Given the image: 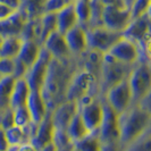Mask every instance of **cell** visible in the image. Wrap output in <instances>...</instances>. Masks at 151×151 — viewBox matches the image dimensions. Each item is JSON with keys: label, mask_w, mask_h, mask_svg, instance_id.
<instances>
[{"label": "cell", "mask_w": 151, "mask_h": 151, "mask_svg": "<svg viewBox=\"0 0 151 151\" xmlns=\"http://www.w3.org/2000/svg\"><path fill=\"white\" fill-rule=\"evenodd\" d=\"M78 113L90 133H98L102 117L104 106L100 94H90L82 98L78 102Z\"/></svg>", "instance_id": "8992f818"}, {"label": "cell", "mask_w": 151, "mask_h": 151, "mask_svg": "<svg viewBox=\"0 0 151 151\" xmlns=\"http://www.w3.org/2000/svg\"><path fill=\"white\" fill-rule=\"evenodd\" d=\"M100 151H124V147L122 145L119 141L105 142L101 145V150Z\"/></svg>", "instance_id": "f35d334b"}, {"label": "cell", "mask_w": 151, "mask_h": 151, "mask_svg": "<svg viewBox=\"0 0 151 151\" xmlns=\"http://www.w3.org/2000/svg\"><path fill=\"white\" fill-rule=\"evenodd\" d=\"M39 151H56V147H55V144L51 142V143H49L48 145H45V148H42L41 150Z\"/></svg>", "instance_id": "7bdbcfd3"}, {"label": "cell", "mask_w": 151, "mask_h": 151, "mask_svg": "<svg viewBox=\"0 0 151 151\" xmlns=\"http://www.w3.org/2000/svg\"><path fill=\"white\" fill-rule=\"evenodd\" d=\"M13 110H14V125H16V126L24 127L33 122L26 105L16 107Z\"/></svg>", "instance_id": "1f68e13d"}, {"label": "cell", "mask_w": 151, "mask_h": 151, "mask_svg": "<svg viewBox=\"0 0 151 151\" xmlns=\"http://www.w3.org/2000/svg\"><path fill=\"white\" fill-rule=\"evenodd\" d=\"M42 48H45L55 59L64 60V59H69L73 57L69 51V48H68L64 34L59 33L58 31L52 32L45 39L42 45Z\"/></svg>", "instance_id": "4fadbf2b"}, {"label": "cell", "mask_w": 151, "mask_h": 151, "mask_svg": "<svg viewBox=\"0 0 151 151\" xmlns=\"http://www.w3.org/2000/svg\"><path fill=\"white\" fill-rule=\"evenodd\" d=\"M102 97L118 115L125 111L132 105V92L127 80L114 85L105 92Z\"/></svg>", "instance_id": "30bf717a"}, {"label": "cell", "mask_w": 151, "mask_h": 151, "mask_svg": "<svg viewBox=\"0 0 151 151\" xmlns=\"http://www.w3.org/2000/svg\"><path fill=\"white\" fill-rule=\"evenodd\" d=\"M15 81L16 80L13 76H4L0 80V110L9 107Z\"/></svg>", "instance_id": "f1b7e54d"}, {"label": "cell", "mask_w": 151, "mask_h": 151, "mask_svg": "<svg viewBox=\"0 0 151 151\" xmlns=\"http://www.w3.org/2000/svg\"><path fill=\"white\" fill-rule=\"evenodd\" d=\"M102 142L98 133H89L83 139L74 143V148L77 151H100Z\"/></svg>", "instance_id": "f546056e"}, {"label": "cell", "mask_w": 151, "mask_h": 151, "mask_svg": "<svg viewBox=\"0 0 151 151\" xmlns=\"http://www.w3.org/2000/svg\"><path fill=\"white\" fill-rule=\"evenodd\" d=\"M0 111H1V110H0Z\"/></svg>", "instance_id": "c3c4849f"}, {"label": "cell", "mask_w": 151, "mask_h": 151, "mask_svg": "<svg viewBox=\"0 0 151 151\" xmlns=\"http://www.w3.org/2000/svg\"><path fill=\"white\" fill-rule=\"evenodd\" d=\"M53 133H55V126H53L52 118H51V113L49 111L45 115V118L37 125L35 133L30 142L38 150H41L45 145L52 142Z\"/></svg>", "instance_id": "9a60e30c"}, {"label": "cell", "mask_w": 151, "mask_h": 151, "mask_svg": "<svg viewBox=\"0 0 151 151\" xmlns=\"http://www.w3.org/2000/svg\"><path fill=\"white\" fill-rule=\"evenodd\" d=\"M2 77H4V76L1 75V74H0V80H1V78H2Z\"/></svg>", "instance_id": "f6af8a7d"}, {"label": "cell", "mask_w": 151, "mask_h": 151, "mask_svg": "<svg viewBox=\"0 0 151 151\" xmlns=\"http://www.w3.org/2000/svg\"><path fill=\"white\" fill-rule=\"evenodd\" d=\"M68 5H70V4L66 0H45V13L57 14L59 10H61L63 8H65Z\"/></svg>", "instance_id": "e575fe53"}, {"label": "cell", "mask_w": 151, "mask_h": 151, "mask_svg": "<svg viewBox=\"0 0 151 151\" xmlns=\"http://www.w3.org/2000/svg\"><path fill=\"white\" fill-rule=\"evenodd\" d=\"M119 142L126 147L129 142L151 127V113L137 104H132L118 115Z\"/></svg>", "instance_id": "7a4b0ae2"}, {"label": "cell", "mask_w": 151, "mask_h": 151, "mask_svg": "<svg viewBox=\"0 0 151 151\" xmlns=\"http://www.w3.org/2000/svg\"><path fill=\"white\" fill-rule=\"evenodd\" d=\"M10 145L8 143L6 133L2 129H0V151H7Z\"/></svg>", "instance_id": "ab89813d"}, {"label": "cell", "mask_w": 151, "mask_h": 151, "mask_svg": "<svg viewBox=\"0 0 151 151\" xmlns=\"http://www.w3.org/2000/svg\"><path fill=\"white\" fill-rule=\"evenodd\" d=\"M72 151H77V150H76L75 148H74V149H73V150H72Z\"/></svg>", "instance_id": "7dc6e473"}, {"label": "cell", "mask_w": 151, "mask_h": 151, "mask_svg": "<svg viewBox=\"0 0 151 151\" xmlns=\"http://www.w3.org/2000/svg\"><path fill=\"white\" fill-rule=\"evenodd\" d=\"M102 97V96H101ZM104 117L98 131L99 137L102 143L119 141V127H118V114L106 102L102 97Z\"/></svg>", "instance_id": "8fae6325"}, {"label": "cell", "mask_w": 151, "mask_h": 151, "mask_svg": "<svg viewBox=\"0 0 151 151\" xmlns=\"http://www.w3.org/2000/svg\"><path fill=\"white\" fill-rule=\"evenodd\" d=\"M105 53L93 50V49H86L78 58V66L88 70L89 73L93 74L97 78H100L101 67H102V60H104Z\"/></svg>", "instance_id": "e0dca14e"}, {"label": "cell", "mask_w": 151, "mask_h": 151, "mask_svg": "<svg viewBox=\"0 0 151 151\" xmlns=\"http://www.w3.org/2000/svg\"><path fill=\"white\" fill-rule=\"evenodd\" d=\"M16 151H39V150L31 142H26V143L18 145Z\"/></svg>", "instance_id": "60d3db41"}, {"label": "cell", "mask_w": 151, "mask_h": 151, "mask_svg": "<svg viewBox=\"0 0 151 151\" xmlns=\"http://www.w3.org/2000/svg\"><path fill=\"white\" fill-rule=\"evenodd\" d=\"M124 151H151V127L124 147Z\"/></svg>", "instance_id": "4dcf8cb0"}, {"label": "cell", "mask_w": 151, "mask_h": 151, "mask_svg": "<svg viewBox=\"0 0 151 151\" xmlns=\"http://www.w3.org/2000/svg\"><path fill=\"white\" fill-rule=\"evenodd\" d=\"M26 107L31 114L33 123H37V124H39L45 117V115L49 113L47 104L41 92L31 91L27 101H26Z\"/></svg>", "instance_id": "ffe728a7"}, {"label": "cell", "mask_w": 151, "mask_h": 151, "mask_svg": "<svg viewBox=\"0 0 151 151\" xmlns=\"http://www.w3.org/2000/svg\"><path fill=\"white\" fill-rule=\"evenodd\" d=\"M1 41H2V38H0V45H1Z\"/></svg>", "instance_id": "bcb514c9"}, {"label": "cell", "mask_w": 151, "mask_h": 151, "mask_svg": "<svg viewBox=\"0 0 151 151\" xmlns=\"http://www.w3.org/2000/svg\"><path fill=\"white\" fill-rule=\"evenodd\" d=\"M45 0H21L19 10L22 12L26 21L37 19L45 13Z\"/></svg>", "instance_id": "4316f807"}, {"label": "cell", "mask_w": 151, "mask_h": 151, "mask_svg": "<svg viewBox=\"0 0 151 151\" xmlns=\"http://www.w3.org/2000/svg\"><path fill=\"white\" fill-rule=\"evenodd\" d=\"M14 70V59L0 58V74L2 76H12Z\"/></svg>", "instance_id": "d590c367"}, {"label": "cell", "mask_w": 151, "mask_h": 151, "mask_svg": "<svg viewBox=\"0 0 151 151\" xmlns=\"http://www.w3.org/2000/svg\"><path fill=\"white\" fill-rule=\"evenodd\" d=\"M27 70H29V68L26 67L22 61L18 60L17 58L14 59V70H13V75L12 76H13L15 80L25 77L26 73H27Z\"/></svg>", "instance_id": "8d00e7d4"}, {"label": "cell", "mask_w": 151, "mask_h": 151, "mask_svg": "<svg viewBox=\"0 0 151 151\" xmlns=\"http://www.w3.org/2000/svg\"><path fill=\"white\" fill-rule=\"evenodd\" d=\"M106 53L110 55L116 60L132 66L141 59V52L137 45L124 37H122Z\"/></svg>", "instance_id": "7c38bea8"}, {"label": "cell", "mask_w": 151, "mask_h": 151, "mask_svg": "<svg viewBox=\"0 0 151 151\" xmlns=\"http://www.w3.org/2000/svg\"><path fill=\"white\" fill-rule=\"evenodd\" d=\"M66 1H68V2H69V4H73V2H74V1H75V0H66Z\"/></svg>", "instance_id": "ee69618b"}, {"label": "cell", "mask_w": 151, "mask_h": 151, "mask_svg": "<svg viewBox=\"0 0 151 151\" xmlns=\"http://www.w3.org/2000/svg\"><path fill=\"white\" fill-rule=\"evenodd\" d=\"M66 133H67L69 140L72 141V143L74 144L77 141H80L81 139H83L84 136H86L90 132L86 129L85 124L83 123L80 113L77 110V113L74 115V117L72 118V121L69 122L67 129H66Z\"/></svg>", "instance_id": "d4e9b609"}, {"label": "cell", "mask_w": 151, "mask_h": 151, "mask_svg": "<svg viewBox=\"0 0 151 151\" xmlns=\"http://www.w3.org/2000/svg\"><path fill=\"white\" fill-rule=\"evenodd\" d=\"M64 37L73 57L78 58L88 49L86 31L81 25H76L73 29H70L64 34Z\"/></svg>", "instance_id": "2e32d148"}, {"label": "cell", "mask_w": 151, "mask_h": 151, "mask_svg": "<svg viewBox=\"0 0 151 151\" xmlns=\"http://www.w3.org/2000/svg\"><path fill=\"white\" fill-rule=\"evenodd\" d=\"M132 92V104H140L151 96V67L150 60L141 59L133 66L127 78Z\"/></svg>", "instance_id": "277c9868"}, {"label": "cell", "mask_w": 151, "mask_h": 151, "mask_svg": "<svg viewBox=\"0 0 151 151\" xmlns=\"http://www.w3.org/2000/svg\"><path fill=\"white\" fill-rule=\"evenodd\" d=\"M56 21H57V31L61 34H65L70 29L78 25L73 4L59 10L56 14Z\"/></svg>", "instance_id": "7402d4cb"}, {"label": "cell", "mask_w": 151, "mask_h": 151, "mask_svg": "<svg viewBox=\"0 0 151 151\" xmlns=\"http://www.w3.org/2000/svg\"><path fill=\"white\" fill-rule=\"evenodd\" d=\"M26 18L18 9L12 16L6 19L0 21V38H6L10 35H21L24 29Z\"/></svg>", "instance_id": "d6986e66"}, {"label": "cell", "mask_w": 151, "mask_h": 151, "mask_svg": "<svg viewBox=\"0 0 151 151\" xmlns=\"http://www.w3.org/2000/svg\"><path fill=\"white\" fill-rule=\"evenodd\" d=\"M78 106L74 101H64L56 107L51 113V118L55 129H64L66 131L69 122L77 113Z\"/></svg>", "instance_id": "5bb4252c"}, {"label": "cell", "mask_w": 151, "mask_h": 151, "mask_svg": "<svg viewBox=\"0 0 151 151\" xmlns=\"http://www.w3.org/2000/svg\"><path fill=\"white\" fill-rule=\"evenodd\" d=\"M132 21L129 8L104 6L101 14V24L108 30L123 33Z\"/></svg>", "instance_id": "ba28073f"}, {"label": "cell", "mask_w": 151, "mask_h": 151, "mask_svg": "<svg viewBox=\"0 0 151 151\" xmlns=\"http://www.w3.org/2000/svg\"><path fill=\"white\" fill-rule=\"evenodd\" d=\"M51 59H52L51 55L48 52L45 48H42L38 60L29 68L26 75L24 77L26 80L27 84H29L31 91L41 92L45 75H47V70H48V67H49V64H50Z\"/></svg>", "instance_id": "9c48e42d"}, {"label": "cell", "mask_w": 151, "mask_h": 151, "mask_svg": "<svg viewBox=\"0 0 151 151\" xmlns=\"http://www.w3.org/2000/svg\"><path fill=\"white\" fill-rule=\"evenodd\" d=\"M30 93V86H29V84H27L26 80L24 77L16 80L15 85H14V90H13L12 97H10L9 107L14 109L16 107L26 105V101H27V98H29Z\"/></svg>", "instance_id": "cb8c5ba5"}, {"label": "cell", "mask_w": 151, "mask_h": 151, "mask_svg": "<svg viewBox=\"0 0 151 151\" xmlns=\"http://www.w3.org/2000/svg\"><path fill=\"white\" fill-rule=\"evenodd\" d=\"M133 66L116 60L110 55L105 53L102 67L99 78V91L100 96H104L107 90L114 85L127 80Z\"/></svg>", "instance_id": "3957f363"}, {"label": "cell", "mask_w": 151, "mask_h": 151, "mask_svg": "<svg viewBox=\"0 0 151 151\" xmlns=\"http://www.w3.org/2000/svg\"><path fill=\"white\" fill-rule=\"evenodd\" d=\"M23 45V38L21 35H10L2 38L0 45V58L15 59L18 56Z\"/></svg>", "instance_id": "603a6c76"}, {"label": "cell", "mask_w": 151, "mask_h": 151, "mask_svg": "<svg viewBox=\"0 0 151 151\" xmlns=\"http://www.w3.org/2000/svg\"><path fill=\"white\" fill-rule=\"evenodd\" d=\"M0 2L7 4L8 6L15 8V9H19L21 7V0H0Z\"/></svg>", "instance_id": "b9f144b4"}, {"label": "cell", "mask_w": 151, "mask_h": 151, "mask_svg": "<svg viewBox=\"0 0 151 151\" xmlns=\"http://www.w3.org/2000/svg\"><path fill=\"white\" fill-rule=\"evenodd\" d=\"M151 0H132L129 5V12L132 18H135L150 12Z\"/></svg>", "instance_id": "d6a6232c"}, {"label": "cell", "mask_w": 151, "mask_h": 151, "mask_svg": "<svg viewBox=\"0 0 151 151\" xmlns=\"http://www.w3.org/2000/svg\"><path fill=\"white\" fill-rule=\"evenodd\" d=\"M85 31L88 48L104 53L108 52L109 49L123 37V33L108 30L102 25L89 27Z\"/></svg>", "instance_id": "52a82bcc"}, {"label": "cell", "mask_w": 151, "mask_h": 151, "mask_svg": "<svg viewBox=\"0 0 151 151\" xmlns=\"http://www.w3.org/2000/svg\"><path fill=\"white\" fill-rule=\"evenodd\" d=\"M90 94H100L98 78L78 66L70 80L66 93V101H74L77 104L82 98Z\"/></svg>", "instance_id": "5b68a950"}, {"label": "cell", "mask_w": 151, "mask_h": 151, "mask_svg": "<svg viewBox=\"0 0 151 151\" xmlns=\"http://www.w3.org/2000/svg\"><path fill=\"white\" fill-rule=\"evenodd\" d=\"M16 10L18 9H15V8L8 6L7 4H4V2H0V21L2 19H6L9 16H12Z\"/></svg>", "instance_id": "74e56055"}, {"label": "cell", "mask_w": 151, "mask_h": 151, "mask_svg": "<svg viewBox=\"0 0 151 151\" xmlns=\"http://www.w3.org/2000/svg\"><path fill=\"white\" fill-rule=\"evenodd\" d=\"M74 10H75L76 17L78 25H81L85 30L90 26L91 21V6L90 1L88 0H75L73 2Z\"/></svg>", "instance_id": "83f0119b"}, {"label": "cell", "mask_w": 151, "mask_h": 151, "mask_svg": "<svg viewBox=\"0 0 151 151\" xmlns=\"http://www.w3.org/2000/svg\"><path fill=\"white\" fill-rule=\"evenodd\" d=\"M77 68L78 60L75 57L64 60L51 59L41 90L49 111H52L58 105L66 101L68 86Z\"/></svg>", "instance_id": "6da1fadb"}, {"label": "cell", "mask_w": 151, "mask_h": 151, "mask_svg": "<svg viewBox=\"0 0 151 151\" xmlns=\"http://www.w3.org/2000/svg\"><path fill=\"white\" fill-rule=\"evenodd\" d=\"M41 50H42V45H40L38 41H35L33 39H23L22 48L16 58L22 61L27 68H30L38 60Z\"/></svg>", "instance_id": "44dd1931"}, {"label": "cell", "mask_w": 151, "mask_h": 151, "mask_svg": "<svg viewBox=\"0 0 151 151\" xmlns=\"http://www.w3.org/2000/svg\"><path fill=\"white\" fill-rule=\"evenodd\" d=\"M12 126H14V110L8 107L0 111V129L6 131Z\"/></svg>", "instance_id": "836d02e7"}, {"label": "cell", "mask_w": 151, "mask_h": 151, "mask_svg": "<svg viewBox=\"0 0 151 151\" xmlns=\"http://www.w3.org/2000/svg\"><path fill=\"white\" fill-rule=\"evenodd\" d=\"M37 123H31L27 126H12L8 129L5 131L6 133V137H7V141L10 147H18L21 144H24L26 142H30L32 140V137L35 133V129H37Z\"/></svg>", "instance_id": "ac0fdd59"}, {"label": "cell", "mask_w": 151, "mask_h": 151, "mask_svg": "<svg viewBox=\"0 0 151 151\" xmlns=\"http://www.w3.org/2000/svg\"><path fill=\"white\" fill-rule=\"evenodd\" d=\"M55 31H57L56 14L45 13L39 17V43L40 45H43L45 39Z\"/></svg>", "instance_id": "484cf974"}]
</instances>
